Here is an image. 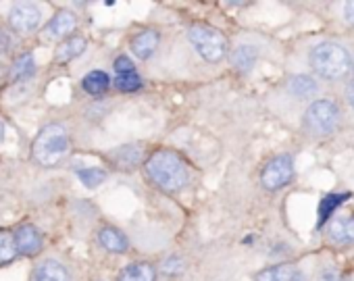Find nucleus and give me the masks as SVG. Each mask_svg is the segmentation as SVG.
I'll return each instance as SVG.
<instances>
[{"instance_id":"obj_14","label":"nucleus","mask_w":354,"mask_h":281,"mask_svg":"<svg viewBox=\"0 0 354 281\" xmlns=\"http://www.w3.org/2000/svg\"><path fill=\"white\" fill-rule=\"evenodd\" d=\"M84 50H86V40L80 38V36H73V38L61 42V46L57 48V57L55 59H57V63L65 65V63L77 59Z\"/></svg>"},{"instance_id":"obj_11","label":"nucleus","mask_w":354,"mask_h":281,"mask_svg":"<svg viewBox=\"0 0 354 281\" xmlns=\"http://www.w3.org/2000/svg\"><path fill=\"white\" fill-rule=\"evenodd\" d=\"M32 281H71L67 269L57 260H44L36 267Z\"/></svg>"},{"instance_id":"obj_10","label":"nucleus","mask_w":354,"mask_h":281,"mask_svg":"<svg viewBox=\"0 0 354 281\" xmlns=\"http://www.w3.org/2000/svg\"><path fill=\"white\" fill-rule=\"evenodd\" d=\"M156 46H158V34H156L154 30H144V32H140V34L131 40V50H133V55H136L138 59H142V61L150 59V57L154 55Z\"/></svg>"},{"instance_id":"obj_27","label":"nucleus","mask_w":354,"mask_h":281,"mask_svg":"<svg viewBox=\"0 0 354 281\" xmlns=\"http://www.w3.org/2000/svg\"><path fill=\"white\" fill-rule=\"evenodd\" d=\"M115 71H117V75H123V73H133L136 69H133V63L127 57H117L115 59Z\"/></svg>"},{"instance_id":"obj_31","label":"nucleus","mask_w":354,"mask_h":281,"mask_svg":"<svg viewBox=\"0 0 354 281\" xmlns=\"http://www.w3.org/2000/svg\"><path fill=\"white\" fill-rule=\"evenodd\" d=\"M346 98H348V102H350V106L354 108V81L348 86V90H346Z\"/></svg>"},{"instance_id":"obj_30","label":"nucleus","mask_w":354,"mask_h":281,"mask_svg":"<svg viewBox=\"0 0 354 281\" xmlns=\"http://www.w3.org/2000/svg\"><path fill=\"white\" fill-rule=\"evenodd\" d=\"M344 15H346V21L354 28V3H348V5H346Z\"/></svg>"},{"instance_id":"obj_32","label":"nucleus","mask_w":354,"mask_h":281,"mask_svg":"<svg viewBox=\"0 0 354 281\" xmlns=\"http://www.w3.org/2000/svg\"><path fill=\"white\" fill-rule=\"evenodd\" d=\"M3 137H5V123L0 121V142H3Z\"/></svg>"},{"instance_id":"obj_17","label":"nucleus","mask_w":354,"mask_h":281,"mask_svg":"<svg viewBox=\"0 0 354 281\" xmlns=\"http://www.w3.org/2000/svg\"><path fill=\"white\" fill-rule=\"evenodd\" d=\"M329 238L335 244H354V217L352 219H337L331 225Z\"/></svg>"},{"instance_id":"obj_23","label":"nucleus","mask_w":354,"mask_h":281,"mask_svg":"<svg viewBox=\"0 0 354 281\" xmlns=\"http://www.w3.org/2000/svg\"><path fill=\"white\" fill-rule=\"evenodd\" d=\"M34 71H36L34 55H24L15 61V65L11 69V77L13 79H28Z\"/></svg>"},{"instance_id":"obj_26","label":"nucleus","mask_w":354,"mask_h":281,"mask_svg":"<svg viewBox=\"0 0 354 281\" xmlns=\"http://www.w3.org/2000/svg\"><path fill=\"white\" fill-rule=\"evenodd\" d=\"M162 271L167 275H177V273H182L184 271V260L182 258H177V256H171L162 262Z\"/></svg>"},{"instance_id":"obj_2","label":"nucleus","mask_w":354,"mask_h":281,"mask_svg":"<svg viewBox=\"0 0 354 281\" xmlns=\"http://www.w3.org/2000/svg\"><path fill=\"white\" fill-rule=\"evenodd\" d=\"M32 155L42 167H55L69 155V135L59 123L46 125L34 139Z\"/></svg>"},{"instance_id":"obj_19","label":"nucleus","mask_w":354,"mask_h":281,"mask_svg":"<svg viewBox=\"0 0 354 281\" xmlns=\"http://www.w3.org/2000/svg\"><path fill=\"white\" fill-rule=\"evenodd\" d=\"M140 159H142L140 146H121L119 151L113 153V161L121 169H133L140 163Z\"/></svg>"},{"instance_id":"obj_5","label":"nucleus","mask_w":354,"mask_h":281,"mask_svg":"<svg viewBox=\"0 0 354 281\" xmlns=\"http://www.w3.org/2000/svg\"><path fill=\"white\" fill-rule=\"evenodd\" d=\"M190 42L194 44L196 52L209 61V63H219L227 55V40L225 36L209 26H194L190 30Z\"/></svg>"},{"instance_id":"obj_12","label":"nucleus","mask_w":354,"mask_h":281,"mask_svg":"<svg viewBox=\"0 0 354 281\" xmlns=\"http://www.w3.org/2000/svg\"><path fill=\"white\" fill-rule=\"evenodd\" d=\"M98 242L102 244L104 250L115 252V254H121V252H125L129 248L127 238L119 229H115V227H102L98 231Z\"/></svg>"},{"instance_id":"obj_15","label":"nucleus","mask_w":354,"mask_h":281,"mask_svg":"<svg viewBox=\"0 0 354 281\" xmlns=\"http://www.w3.org/2000/svg\"><path fill=\"white\" fill-rule=\"evenodd\" d=\"M296 269L294 264H275L269 269H263L261 273H257L254 281H294L296 277Z\"/></svg>"},{"instance_id":"obj_13","label":"nucleus","mask_w":354,"mask_h":281,"mask_svg":"<svg viewBox=\"0 0 354 281\" xmlns=\"http://www.w3.org/2000/svg\"><path fill=\"white\" fill-rule=\"evenodd\" d=\"M154 279H156V271L150 262H133L119 273L117 281H154Z\"/></svg>"},{"instance_id":"obj_8","label":"nucleus","mask_w":354,"mask_h":281,"mask_svg":"<svg viewBox=\"0 0 354 281\" xmlns=\"http://www.w3.org/2000/svg\"><path fill=\"white\" fill-rule=\"evenodd\" d=\"M15 244H17L19 254L36 256L42 250V235L34 225H21L15 231Z\"/></svg>"},{"instance_id":"obj_22","label":"nucleus","mask_w":354,"mask_h":281,"mask_svg":"<svg viewBox=\"0 0 354 281\" xmlns=\"http://www.w3.org/2000/svg\"><path fill=\"white\" fill-rule=\"evenodd\" d=\"M17 254H19V250L15 244V233L0 229V264L11 262Z\"/></svg>"},{"instance_id":"obj_18","label":"nucleus","mask_w":354,"mask_h":281,"mask_svg":"<svg viewBox=\"0 0 354 281\" xmlns=\"http://www.w3.org/2000/svg\"><path fill=\"white\" fill-rule=\"evenodd\" d=\"M288 90L294 94V96H300V98H308V96H315L319 86L313 77L308 75H294L290 81H288Z\"/></svg>"},{"instance_id":"obj_21","label":"nucleus","mask_w":354,"mask_h":281,"mask_svg":"<svg viewBox=\"0 0 354 281\" xmlns=\"http://www.w3.org/2000/svg\"><path fill=\"white\" fill-rule=\"evenodd\" d=\"M109 81H111V79H109V75H106L104 71H90V73L84 77L82 86H84V90H86L88 94L98 96V94L106 92Z\"/></svg>"},{"instance_id":"obj_6","label":"nucleus","mask_w":354,"mask_h":281,"mask_svg":"<svg viewBox=\"0 0 354 281\" xmlns=\"http://www.w3.org/2000/svg\"><path fill=\"white\" fill-rule=\"evenodd\" d=\"M294 177V161L288 155H279L275 159H271L263 173H261V182L265 190H279L283 186H288Z\"/></svg>"},{"instance_id":"obj_7","label":"nucleus","mask_w":354,"mask_h":281,"mask_svg":"<svg viewBox=\"0 0 354 281\" xmlns=\"http://www.w3.org/2000/svg\"><path fill=\"white\" fill-rule=\"evenodd\" d=\"M40 21H42V13L32 3L15 5L9 13V26L19 34H28V32L36 30L40 26Z\"/></svg>"},{"instance_id":"obj_16","label":"nucleus","mask_w":354,"mask_h":281,"mask_svg":"<svg viewBox=\"0 0 354 281\" xmlns=\"http://www.w3.org/2000/svg\"><path fill=\"white\" fill-rule=\"evenodd\" d=\"M257 57H259V50L257 46H250V44H242L234 50L232 55V63L238 71H250L257 63Z\"/></svg>"},{"instance_id":"obj_33","label":"nucleus","mask_w":354,"mask_h":281,"mask_svg":"<svg viewBox=\"0 0 354 281\" xmlns=\"http://www.w3.org/2000/svg\"><path fill=\"white\" fill-rule=\"evenodd\" d=\"M0 79H3V71H0Z\"/></svg>"},{"instance_id":"obj_24","label":"nucleus","mask_w":354,"mask_h":281,"mask_svg":"<svg viewBox=\"0 0 354 281\" xmlns=\"http://www.w3.org/2000/svg\"><path fill=\"white\" fill-rule=\"evenodd\" d=\"M77 177L86 188H98L106 180V173L98 167H90V169H80Z\"/></svg>"},{"instance_id":"obj_20","label":"nucleus","mask_w":354,"mask_h":281,"mask_svg":"<svg viewBox=\"0 0 354 281\" xmlns=\"http://www.w3.org/2000/svg\"><path fill=\"white\" fill-rule=\"evenodd\" d=\"M346 198H350V194H329V196H325L319 202V211H317L319 213V219H317V225L321 227L335 213V209L346 202Z\"/></svg>"},{"instance_id":"obj_4","label":"nucleus","mask_w":354,"mask_h":281,"mask_svg":"<svg viewBox=\"0 0 354 281\" xmlns=\"http://www.w3.org/2000/svg\"><path fill=\"white\" fill-rule=\"evenodd\" d=\"M302 125L313 135H329L339 125V108L331 100H317L313 102L302 119Z\"/></svg>"},{"instance_id":"obj_9","label":"nucleus","mask_w":354,"mask_h":281,"mask_svg":"<svg viewBox=\"0 0 354 281\" xmlns=\"http://www.w3.org/2000/svg\"><path fill=\"white\" fill-rule=\"evenodd\" d=\"M75 26H77L75 15L69 13V11H61V13H57V15L48 21V26L44 28V38H46V40H61V38L69 36V34L75 30Z\"/></svg>"},{"instance_id":"obj_29","label":"nucleus","mask_w":354,"mask_h":281,"mask_svg":"<svg viewBox=\"0 0 354 281\" xmlns=\"http://www.w3.org/2000/svg\"><path fill=\"white\" fill-rule=\"evenodd\" d=\"M13 42H11V38L5 34V32H0V55H5L7 50H9V46H11Z\"/></svg>"},{"instance_id":"obj_1","label":"nucleus","mask_w":354,"mask_h":281,"mask_svg":"<svg viewBox=\"0 0 354 281\" xmlns=\"http://www.w3.org/2000/svg\"><path fill=\"white\" fill-rule=\"evenodd\" d=\"M144 169H146L148 180L167 194L180 192L190 180V171H188L186 161L169 148L152 153L146 159Z\"/></svg>"},{"instance_id":"obj_3","label":"nucleus","mask_w":354,"mask_h":281,"mask_svg":"<svg viewBox=\"0 0 354 281\" xmlns=\"http://www.w3.org/2000/svg\"><path fill=\"white\" fill-rule=\"evenodd\" d=\"M313 69L325 79H339L350 71V57L344 46L335 42H321L310 50Z\"/></svg>"},{"instance_id":"obj_28","label":"nucleus","mask_w":354,"mask_h":281,"mask_svg":"<svg viewBox=\"0 0 354 281\" xmlns=\"http://www.w3.org/2000/svg\"><path fill=\"white\" fill-rule=\"evenodd\" d=\"M319 281H348L342 273H337V271H333V269H327V271H323L321 273V279Z\"/></svg>"},{"instance_id":"obj_25","label":"nucleus","mask_w":354,"mask_h":281,"mask_svg":"<svg viewBox=\"0 0 354 281\" xmlns=\"http://www.w3.org/2000/svg\"><path fill=\"white\" fill-rule=\"evenodd\" d=\"M115 86H117L121 92H136V90H140L142 79L138 77L136 71H133V73H123V75H117Z\"/></svg>"}]
</instances>
